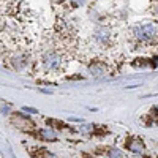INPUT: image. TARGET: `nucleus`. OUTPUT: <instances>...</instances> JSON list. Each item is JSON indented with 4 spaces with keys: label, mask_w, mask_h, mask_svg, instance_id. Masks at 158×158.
Wrapping results in <instances>:
<instances>
[{
    "label": "nucleus",
    "mask_w": 158,
    "mask_h": 158,
    "mask_svg": "<svg viewBox=\"0 0 158 158\" xmlns=\"http://www.w3.org/2000/svg\"><path fill=\"white\" fill-rule=\"evenodd\" d=\"M44 138V139H49V141H54L56 139V133L54 131H51V130H41L40 131V138Z\"/></svg>",
    "instance_id": "1"
},
{
    "label": "nucleus",
    "mask_w": 158,
    "mask_h": 158,
    "mask_svg": "<svg viewBox=\"0 0 158 158\" xmlns=\"http://www.w3.org/2000/svg\"><path fill=\"white\" fill-rule=\"evenodd\" d=\"M24 111H25V112H30V114H36V112H38L35 108H27V106L24 108Z\"/></svg>",
    "instance_id": "2"
},
{
    "label": "nucleus",
    "mask_w": 158,
    "mask_h": 158,
    "mask_svg": "<svg viewBox=\"0 0 158 158\" xmlns=\"http://www.w3.org/2000/svg\"><path fill=\"white\" fill-rule=\"evenodd\" d=\"M85 158H90V156H85Z\"/></svg>",
    "instance_id": "3"
}]
</instances>
